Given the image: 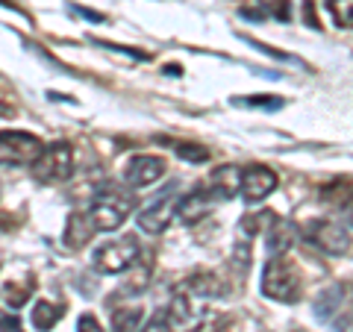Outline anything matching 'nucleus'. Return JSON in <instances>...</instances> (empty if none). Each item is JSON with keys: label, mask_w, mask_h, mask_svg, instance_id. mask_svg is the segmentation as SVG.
<instances>
[{"label": "nucleus", "mask_w": 353, "mask_h": 332, "mask_svg": "<svg viewBox=\"0 0 353 332\" xmlns=\"http://www.w3.org/2000/svg\"><path fill=\"white\" fill-rule=\"evenodd\" d=\"M274 188H277V174L271 168H262V165H248L245 171L239 174V191L248 203H259L265 200Z\"/></svg>", "instance_id": "10"}, {"label": "nucleus", "mask_w": 353, "mask_h": 332, "mask_svg": "<svg viewBox=\"0 0 353 332\" xmlns=\"http://www.w3.org/2000/svg\"><path fill=\"white\" fill-rule=\"evenodd\" d=\"M27 297H30V291H24V289H6V303L12 306V309H21L27 303Z\"/></svg>", "instance_id": "23"}, {"label": "nucleus", "mask_w": 353, "mask_h": 332, "mask_svg": "<svg viewBox=\"0 0 353 332\" xmlns=\"http://www.w3.org/2000/svg\"><path fill=\"white\" fill-rule=\"evenodd\" d=\"M174 153H176L180 159H185V162H194V165H201V162L209 159V150H206L203 145H192V141H176Z\"/></svg>", "instance_id": "21"}, {"label": "nucleus", "mask_w": 353, "mask_h": 332, "mask_svg": "<svg viewBox=\"0 0 353 332\" xmlns=\"http://www.w3.org/2000/svg\"><path fill=\"white\" fill-rule=\"evenodd\" d=\"M227 197H230V191H224V188H197V191L176 200V218H180L183 224H194V220L206 218L215 209V203L227 200Z\"/></svg>", "instance_id": "9"}, {"label": "nucleus", "mask_w": 353, "mask_h": 332, "mask_svg": "<svg viewBox=\"0 0 353 332\" xmlns=\"http://www.w3.org/2000/svg\"><path fill=\"white\" fill-rule=\"evenodd\" d=\"M77 12H80L83 18H88V21H97V24H101V21H103V15H97V12H92V9H77Z\"/></svg>", "instance_id": "28"}, {"label": "nucleus", "mask_w": 353, "mask_h": 332, "mask_svg": "<svg viewBox=\"0 0 353 332\" xmlns=\"http://www.w3.org/2000/svg\"><path fill=\"white\" fill-rule=\"evenodd\" d=\"M303 18H306V24H309V27H315V30L321 27V21L315 18V6H312V0H306V3H303Z\"/></svg>", "instance_id": "26"}, {"label": "nucleus", "mask_w": 353, "mask_h": 332, "mask_svg": "<svg viewBox=\"0 0 353 332\" xmlns=\"http://www.w3.org/2000/svg\"><path fill=\"white\" fill-rule=\"evenodd\" d=\"M165 159L162 156H153V153H141V156H132L124 168V180L130 188H145L153 185L157 180L165 176Z\"/></svg>", "instance_id": "11"}, {"label": "nucleus", "mask_w": 353, "mask_h": 332, "mask_svg": "<svg viewBox=\"0 0 353 332\" xmlns=\"http://www.w3.org/2000/svg\"><path fill=\"white\" fill-rule=\"evenodd\" d=\"M165 326L168 332H197L203 326V309L189 294H176L165 309Z\"/></svg>", "instance_id": "8"}, {"label": "nucleus", "mask_w": 353, "mask_h": 332, "mask_svg": "<svg viewBox=\"0 0 353 332\" xmlns=\"http://www.w3.org/2000/svg\"><path fill=\"white\" fill-rule=\"evenodd\" d=\"M132 206H136L132 194L121 191V188H106V191H101L94 197L92 209H88V220H92L94 232H115V229L124 227Z\"/></svg>", "instance_id": "1"}, {"label": "nucleus", "mask_w": 353, "mask_h": 332, "mask_svg": "<svg viewBox=\"0 0 353 332\" xmlns=\"http://www.w3.org/2000/svg\"><path fill=\"white\" fill-rule=\"evenodd\" d=\"M112 332H141V309L121 306L112 312Z\"/></svg>", "instance_id": "17"}, {"label": "nucleus", "mask_w": 353, "mask_h": 332, "mask_svg": "<svg viewBox=\"0 0 353 332\" xmlns=\"http://www.w3.org/2000/svg\"><path fill=\"white\" fill-rule=\"evenodd\" d=\"M345 220H347V224L353 227V200H350V203L345 206Z\"/></svg>", "instance_id": "29"}, {"label": "nucleus", "mask_w": 353, "mask_h": 332, "mask_svg": "<svg viewBox=\"0 0 353 332\" xmlns=\"http://www.w3.org/2000/svg\"><path fill=\"white\" fill-rule=\"evenodd\" d=\"M174 215H176V183H168L157 200L139 212V227L150 232V236H159V232L168 229Z\"/></svg>", "instance_id": "6"}, {"label": "nucleus", "mask_w": 353, "mask_h": 332, "mask_svg": "<svg viewBox=\"0 0 353 332\" xmlns=\"http://www.w3.org/2000/svg\"><path fill=\"white\" fill-rule=\"evenodd\" d=\"M165 74H168V76H180V65H176V68H174V65H168V68H165Z\"/></svg>", "instance_id": "30"}, {"label": "nucleus", "mask_w": 353, "mask_h": 332, "mask_svg": "<svg viewBox=\"0 0 353 332\" xmlns=\"http://www.w3.org/2000/svg\"><path fill=\"white\" fill-rule=\"evenodd\" d=\"M262 294L277 303H297L301 300V276L294 264L283 256H271L262 271Z\"/></svg>", "instance_id": "2"}, {"label": "nucleus", "mask_w": 353, "mask_h": 332, "mask_svg": "<svg viewBox=\"0 0 353 332\" xmlns=\"http://www.w3.org/2000/svg\"><path fill=\"white\" fill-rule=\"evenodd\" d=\"M44 145L24 129H3L0 132V165H24L32 168L36 159L41 156Z\"/></svg>", "instance_id": "3"}, {"label": "nucleus", "mask_w": 353, "mask_h": 332, "mask_svg": "<svg viewBox=\"0 0 353 332\" xmlns=\"http://www.w3.org/2000/svg\"><path fill=\"white\" fill-rule=\"evenodd\" d=\"M341 306H345V289L341 285H330V289H324L321 294H318L315 300V318L318 320H333Z\"/></svg>", "instance_id": "14"}, {"label": "nucleus", "mask_w": 353, "mask_h": 332, "mask_svg": "<svg viewBox=\"0 0 353 332\" xmlns=\"http://www.w3.org/2000/svg\"><path fill=\"white\" fill-rule=\"evenodd\" d=\"M150 273H153L150 262L136 259V264L130 268V280H127V285H124V294H141V291L148 289V282H150Z\"/></svg>", "instance_id": "18"}, {"label": "nucleus", "mask_w": 353, "mask_h": 332, "mask_svg": "<svg viewBox=\"0 0 353 332\" xmlns=\"http://www.w3.org/2000/svg\"><path fill=\"white\" fill-rule=\"evenodd\" d=\"M59 318H62V306H53L48 300H39L32 306V326H36V332H50Z\"/></svg>", "instance_id": "16"}, {"label": "nucleus", "mask_w": 353, "mask_h": 332, "mask_svg": "<svg viewBox=\"0 0 353 332\" xmlns=\"http://www.w3.org/2000/svg\"><path fill=\"white\" fill-rule=\"evenodd\" d=\"M141 332H168V326H165V315H157L153 320H148V324L141 326Z\"/></svg>", "instance_id": "25"}, {"label": "nucleus", "mask_w": 353, "mask_h": 332, "mask_svg": "<svg viewBox=\"0 0 353 332\" xmlns=\"http://www.w3.org/2000/svg\"><path fill=\"white\" fill-rule=\"evenodd\" d=\"M0 332H21V326H18V320H15L12 315L0 318Z\"/></svg>", "instance_id": "27"}, {"label": "nucleus", "mask_w": 353, "mask_h": 332, "mask_svg": "<svg viewBox=\"0 0 353 332\" xmlns=\"http://www.w3.org/2000/svg\"><path fill=\"white\" fill-rule=\"evenodd\" d=\"M236 103H245V106H256V109H280L283 101L280 97H271V94H253V97H241Z\"/></svg>", "instance_id": "22"}, {"label": "nucleus", "mask_w": 353, "mask_h": 332, "mask_svg": "<svg viewBox=\"0 0 353 332\" xmlns=\"http://www.w3.org/2000/svg\"><path fill=\"white\" fill-rule=\"evenodd\" d=\"M321 197H324L327 203H333V206H341V209H345V206L353 200V188H350V183H333V185H327V188H324Z\"/></svg>", "instance_id": "19"}, {"label": "nucleus", "mask_w": 353, "mask_h": 332, "mask_svg": "<svg viewBox=\"0 0 353 332\" xmlns=\"http://www.w3.org/2000/svg\"><path fill=\"white\" fill-rule=\"evenodd\" d=\"M136 259H139V241L132 236L106 241V245L97 247L94 256H92L94 271H101V273H124L136 264Z\"/></svg>", "instance_id": "4"}, {"label": "nucleus", "mask_w": 353, "mask_h": 332, "mask_svg": "<svg viewBox=\"0 0 353 332\" xmlns=\"http://www.w3.org/2000/svg\"><path fill=\"white\" fill-rule=\"evenodd\" d=\"M327 9L339 27H353V0H327Z\"/></svg>", "instance_id": "20"}, {"label": "nucleus", "mask_w": 353, "mask_h": 332, "mask_svg": "<svg viewBox=\"0 0 353 332\" xmlns=\"http://www.w3.org/2000/svg\"><path fill=\"white\" fill-rule=\"evenodd\" d=\"M303 238L312 247L330 253V256H339V253H345L350 247L347 229L341 224H336V220H309L303 227Z\"/></svg>", "instance_id": "7"}, {"label": "nucleus", "mask_w": 353, "mask_h": 332, "mask_svg": "<svg viewBox=\"0 0 353 332\" xmlns=\"http://www.w3.org/2000/svg\"><path fill=\"white\" fill-rule=\"evenodd\" d=\"M32 171L41 183H65L74 174V150L65 141H57V145H44L41 156L32 165Z\"/></svg>", "instance_id": "5"}, {"label": "nucleus", "mask_w": 353, "mask_h": 332, "mask_svg": "<svg viewBox=\"0 0 353 332\" xmlns=\"http://www.w3.org/2000/svg\"><path fill=\"white\" fill-rule=\"evenodd\" d=\"M77 332H103V326L97 324L94 315H83L80 320H77Z\"/></svg>", "instance_id": "24"}, {"label": "nucleus", "mask_w": 353, "mask_h": 332, "mask_svg": "<svg viewBox=\"0 0 353 332\" xmlns=\"http://www.w3.org/2000/svg\"><path fill=\"white\" fill-rule=\"evenodd\" d=\"M185 294L189 297H221L224 294V285L215 273H194L185 280Z\"/></svg>", "instance_id": "15"}, {"label": "nucleus", "mask_w": 353, "mask_h": 332, "mask_svg": "<svg viewBox=\"0 0 353 332\" xmlns=\"http://www.w3.org/2000/svg\"><path fill=\"white\" fill-rule=\"evenodd\" d=\"M294 236H297V227L292 224V220L274 215L268 220V229H265V245H268V253L271 256H285L289 247L294 245Z\"/></svg>", "instance_id": "12"}, {"label": "nucleus", "mask_w": 353, "mask_h": 332, "mask_svg": "<svg viewBox=\"0 0 353 332\" xmlns=\"http://www.w3.org/2000/svg\"><path fill=\"white\" fill-rule=\"evenodd\" d=\"M92 220H88V215H80V212H71L68 215V224H65V232H62V238H65V247H83L88 238H92Z\"/></svg>", "instance_id": "13"}]
</instances>
